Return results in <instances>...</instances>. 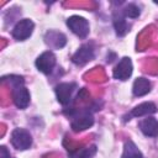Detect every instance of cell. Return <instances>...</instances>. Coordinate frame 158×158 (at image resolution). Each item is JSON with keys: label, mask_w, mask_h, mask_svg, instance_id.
I'll return each mask as SVG.
<instances>
[{"label": "cell", "mask_w": 158, "mask_h": 158, "mask_svg": "<svg viewBox=\"0 0 158 158\" xmlns=\"http://www.w3.org/2000/svg\"><path fill=\"white\" fill-rule=\"evenodd\" d=\"M11 144L19 149V151H25L31 147L32 144V136L31 133L25 130V128H15L11 133Z\"/></svg>", "instance_id": "cell-1"}, {"label": "cell", "mask_w": 158, "mask_h": 158, "mask_svg": "<svg viewBox=\"0 0 158 158\" xmlns=\"http://www.w3.org/2000/svg\"><path fill=\"white\" fill-rule=\"evenodd\" d=\"M67 26L73 33H75L80 38H85L89 35V22L86 19L81 16H78V15L70 16L67 20Z\"/></svg>", "instance_id": "cell-2"}, {"label": "cell", "mask_w": 158, "mask_h": 158, "mask_svg": "<svg viewBox=\"0 0 158 158\" xmlns=\"http://www.w3.org/2000/svg\"><path fill=\"white\" fill-rule=\"evenodd\" d=\"M33 27H35V23L30 19H22L15 25L11 33L14 38H16L17 41H25L32 35Z\"/></svg>", "instance_id": "cell-3"}, {"label": "cell", "mask_w": 158, "mask_h": 158, "mask_svg": "<svg viewBox=\"0 0 158 158\" xmlns=\"http://www.w3.org/2000/svg\"><path fill=\"white\" fill-rule=\"evenodd\" d=\"M56 62L57 60H56V56L53 54V52L46 51L41 56L37 57L36 67L43 74H49V73H52V70H53V68L56 65Z\"/></svg>", "instance_id": "cell-4"}, {"label": "cell", "mask_w": 158, "mask_h": 158, "mask_svg": "<svg viewBox=\"0 0 158 158\" xmlns=\"http://www.w3.org/2000/svg\"><path fill=\"white\" fill-rule=\"evenodd\" d=\"M75 88H77L75 83H60V84H58L54 88L58 101L64 106L69 105L72 101V94H73Z\"/></svg>", "instance_id": "cell-5"}, {"label": "cell", "mask_w": 158, "mask_h": 158, "mask_svg": "<svg viewBox=\"0 0 158 158\" xmlns=\"http://www.w3.org/2000/svg\"><path fill=\"white\" fill-rule=\"evenodd\" d=\"M93 125H94V117L89 112V110H85V111H81L80 115L74 117V120L70 123V127L74 132H80L91 127Z\"/></svg>", "instance_id": "cell-6"}, {"label": "cell", "mask_w": 158, "mask_h": 158, "mask_svg": "<svg viewBox=\"0 0 158 158\" xmlns=\"http://www.w3.org/2000/svg\"><path fill=\"white\" fill-rule=\"evenodd\" d=\"M94 58V48L91 44L85 43L79 47V49L73 54L72 62L77 65H84Z\"/></svg>", "instance_id": "cell-7"}, {"label": "cell", "mask_w": 158, "mask_h": 158, "mask_svg": "<svg viewBox=\"0 0 158 158\" xmlns=\"http://www.w3.org/2000/svg\"><path fill=\"white\" fill-rule=\"evenodd\" d=\"M132 74V62L131 58L123 57L114 68L112 75L117 80H127Z\"/></svg>", "instance_id": "cell-8"}, {"label": "cell", "mask_w": 158, "mask_h": 158, "mask_svg": "<svg viewBox=\"0 0 158 158\" xmlns=\"http://www.w3.org/2000/svg\"><path fill=\"white\" fill-rule=\"evenodd\" d=\"M12 100L16 107L26 109L30 104V93L23 85H19L12 88Z\"/></svg>", "instance_id": "cell-9"}, {"label": "cell", "mask_w": 158, "mask_h": 158, "mask_svg": "<svg viewBox=\"0 0 158 158\" xmlns=\"http://www.w3.org/2000/svg\"><path fill=\"white\" fill-rule=\"evenodd\" d=\"M139 130L147 137L158 136V121L154 117H147L139 122Z\"/></svg>", "instance_id": "cell-10"}, {"label": "cell", "mask_w": 158, "mask_h": 158, "mask_svg": "<svg viewBox=\"0 0 158 158\" xmlns=\"http://www.w3.org/2000/svg\"><path fill=\"white\" fill-rule=\"evenodd\" d=\"M44 42L53 48H62L67 43V38L63 33L57 31H48L44 35Z\"/></svg>", "instance_id": "cell-11"}, {"label": "cell", "mask_w": 158, "mask_h": 158, "mask_svg": "<svg viewBox=\"0 0 158 158\" xmlns=\"http://www.w3.org/2000/svg\"><path fill=\"white\" fill-rule=\"evenodd\" d=\"M151 81L143 77L137 78L133 81V86H132V93L135 96H143L146 94H148L151 91Z\"/></svg>", "instance_id": "cell-12"}, {"label": "cell", "mask_w": 158, "mask_h": 158, "mask_svg": "<svg viewBox=\"0 0 158 158\" xmlns=\"http://www.w3.org/2000/svg\"><path fill=\"white\" fill-rule=\"evenodd\" d=\"M157 111V106L153 102H142L137 106H135L131 111V116L135 117H141V116H146V115H151L154 114Z\"/></svg>", "instance_id": "cell-13"}, {"label": "cell", "mask_w": 158, "mask_h": 158, "mask_svg": "<svg viewBox=\"0 0 158 158\" xmlns=\"http://www.w3.org/2000/svg\"><path fill=\"white\" fill-rule=\"evenodd\" d=\"M126 17H125V15L122 14H115L114 15V27H115V30H116V33L118 35V36H125L127 32H128V30H130V25L127 23V21L125 20Z\"/></svg>", "instance_id": "cell-14"}, {"label": "cell", "mask_w": 158, "mask_h": 158, "mask_svg": "<svg viewBox=\"0 0 158 158\" xmlns=\"http://www.w3.org/2000/svg\"><path fill=\"white\" fill-rule=\"evenodd\" d=\"M121 158H143L141 151L137 148V146L132 141H126L123 147V153Z\"/></svg>", "instance_id": "cell-15"}, {"label": "cell", "mask_w": 158, "mask_h": 158, "mask_svg": "<svg viewBox=\"0 0 158 158\" xmlns=\"http://www.w3.org/2000/svg\"><path fill=\"white\" fill-rule=\"evenodd\" d=\"M95 153H96V147L90 146V147H85V148L78 149L75 152H72L69 154V157L70 158H93Z\"/></svg>", "instance_id": "cell-16"}, {"label": "cell", "mask_w": 158, "mask_h": 158, "mask_svg": "<svg viewBox=\"0 0 158 158\" xmlns=\"http://www.w3.org/2000/svg\"><path fill=\"white\" fill-rule=\"evenodd\" d=\"M139 7L136 5V4H127L126 6H125V9H123V15H125V17H131V19H136V17H138V15H139Z\"/></svg>", "instance_id": "cell-17"}, {"label": "cell", "mask_w": 158, "mask_h": 158, "mask_svg": "<svg viewBox=\"0 0 158 158\" xmlns=\"http://www.w3.org/2000/svg\"><path fill=\"white\" fill-rule=\"evenodd\" d=\"M2 81H9L12 88L19 86V85H23V83H25L23 77H20V75H7V77H2Z\"/></svg>", "instance_id": "cell-18"}, {"label": "cell", "mask_w": 158, "mask_h": 158, "mask_svg": "<svg viewBox=\"0 0 158 158\" xmlns=\"http://www.w3.org/2000/svg\"><path fill=\"white\" fill-rule=\"evenodd\" d=\"M0 158H11L10 152L7 151V148L5 146H1L0 147Z\"/></svg>", "instance_id": "cell-19"}]
</instances>
